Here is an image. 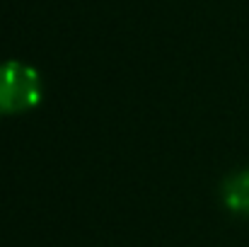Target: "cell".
Segmentation results:
<instances>
[{"label": "cell", "mask_w": 249, "mask_h": 247, "mask_svg": "<svg viewBox=\"0 0 249 247\" xmlns=\"http://www.w3.org/2000/svg\"><path fill=\"white\" fill-rule=\"evenodd\" d=\"M41 102L39 73L19 61L0 63V114H22Z\"/></svg>", "instance_id": "cell-1"}, {"label": "cell", "mask_w": 249, "mask_h": 247, "mask_svg": "<svg viewBox=\"0 0 249 247\" xmlns=\"http://www.w3.org/2000/svg\"><path fill=\"white\" fill-rule=\"evenodd\" d=\"M223 201L232 213L249 216V170L235 172L223 184Z\"/></svg>", "instance_id": "cell-2"}]
</instances>
